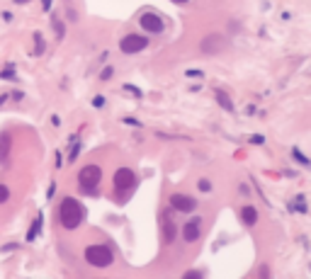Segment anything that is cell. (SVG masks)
<instances>
[{
    "instance_id": "obj_1",
    "label": "cell",
    "mask_w": 311,
    "mask_h": 279,
    "mask_svg": "<svg viewBox=\"0 0 311 279\" xmlns=\"http://www.w3.org/2000/svg\"><path fill=\"white\" fill-rule=\"evenodd\" d=\"M58 223L66 228V231H76L80 223L85 221V209H83V204L76 199V197H64L61 204H58Z\"/></svg>"
},
{
    "instance_id": "obj_2",
    "label": "cell",
    "mask_w": 311,
    "mask_h": 279,
    "mask_svg": "<svg viewBox=\"0 0 311 279\" xmlns=\"http://www.w3.org/2000/svg\"><path fill=\"white\" fill-rule=\"evenodd\" d=\"M83 257H85V262H88L90 267H98V269H105L110 267L112 262H114V253H112L107 246H88L85 248V253H83Z\"/></svg>"
},
{
    "instance_id": "obj_3",
    "label": "cell",
    "mask_w": 311,
    "mask_h": 279,
    "mask_svg": "<svg viewBox=\"0 0 311 279\" xmlns=\"http://www.w3.org/2000/svg\"><path fill=\"white\" fill-rule=\"evenodd\" d=\"M136 185H139V178H136V172H134L132 167H119L117 172H114V192L127 199L134 190H136Z\"/></svg>"
},
{
    "instance_id": "obj_4",
    "label": "cell",
    "mask_w": 311,
    "mask_h": 279,
    "mask_svg": "<svg viewBox=\"0 0 311 279\" xmlns=\"http://www.w3.org/2000/svg\"><path fill=\"white\" fill-rule=\"evenodd\" d=\"M100 180H102V170L98 165H85L80 167V172H78V185H80V190L85 194H95L100 190Z\"/></svg>"
},
{
    "instance_id": "obj_5",
    "label": "cell",
    "mask_w": 311,
    "mask_h": 279,
    "mask_svg": "<svg viewBox=\"0 0 311 279\" xmlns=\"http://www.w3.org/2000/svg\"><path fill=\"white\" fill-rule=\"evenodd\" d=\"M226 46H229V42H226V37H224V34L211 32L200 42V51L202 54H207V56H216V54H222Z\"/></svg>"
},
{
    "instance_id": "obj_6",
    "label": "cell",
    "mask_w": 311,
    "mask_h": 279,
    "mask_svg": "<svg viewBox=\"0 0 311 279\" xmlns=\"http://www.w3.org/2000/svg\"><path fill=\"white\" fill-rule=\"evenodd\" d=\"M146 46H148V39H146L144 34H127V37H122V42H119V51L132 56V54L144 51Z\"/></svg>"
},
{
    "instance_id": "obj_7",
    "label": "cell",
    "mask_w": 311,
    "mask_h": 279,
    "mask_svg": "<svg viewBox=\"0 0 311 279\" xmlns=\"http://www.w3.org/2000/svg\"><path fill=\"white\" fill-rule=\"evenodd\" d=\"M139 27H141L146 34H163L166 22H163V17L156 15V12H144V15L139 17Z\"/></svg>"
},
{
    "instance_id": "obj_8",
    "label": "cell",
    "mask_w": 311,
    "mask_h": 279,
    "mask_svg": "<svg viewBox=\"0 0 311 279\" xmlns=\"http://www.w3.org/2000/svg\"><path fill=\"white\" fill-rule=\"evenodd\" d=\"M170 206H173L175 212L190 214L197 209V199H195V197H188V194H173V197H170Z\"/></svg>"
},
{
    "instance_id": "obj_9",
    "label": "cell",
    "mask_w": 311,
    "mask_h": 279,
    "mask_svg": "<svg viewBox=\"0 0 311 279\" xmlns=\"http://www.w3.org/2000/svg\"><path fill=\"white\" fill-rule=\"evenodd\" d=\"M200 235H202V219L200 216H195V219H190V221L185 223V228H182V238H185L188 243H195Z\"/></svg>"
},
{
    "instance_id": "obj_10",
    "label": "cell",
    "mask_w": 311,
    "mask_h": 279,
    "mask_svg": "<svg viewBox=\"0 0 311 279\" xmlns=\"http://www.w3.org/2000/svg\"><path fill=\"white\" fill-rule=\"evenodd\" d=\"M161 226H163V243H173L175 240V233H178V226H175V221H170V216H163V221H161Z\"/></svg>"
},
{
    "instance_id": "obj_11",
    "label": "cell",
    "mask_w": 311,
    "mask_h": 279,
    "mask_svg": "<svg viewBox=\"0 0 311 279\" xmlns=\"http://www.w3.org/2000/svg\"><path fill=\"white\" fill-rule=\"evenodd\" d=\"M241 221H243L245 226H256L258 223V209L253 204H245L243 209H241Z\"/></svg>"
},
{
    "instance_id": "obj_12",
    "label": "cell",
    "mask_w": 311,
    "mask_h": 279,
    "mask_svg": "<svg viewBox=\"0 0 311 279\" xmlns=\"http://www.w3.org/2000/svg\"><path fill=\"white\" fill-rule=\"evenodd\" d=\"M214 97L219 100V104H222L226 112H233V102H231V97H229L224 90H216V92H214Z\"/></svg>"
},
{
    "instance_id": "obj_13",
    "label": "cell",
    "mask_w": 311,
    "mask_h": 279,
    "mask_svg": "<svg viewBox=\"0 0 311 279\" xmlns=\"http://www.w3.org/2000/svg\"><path fill=\"white\" fill-rule=\"evenodd\" d=\"M8 151H10V134L3 131V134H0V160L8 158Z\"/></svg>"
},
{
    "instance_id": "obj_14",
    "label": "cell",
    "mask_w": 311,
    "mask_h": 279,
    "mask_svg": "<svg viewBox=\"0 0 311 279\" xmlns=\"http://www.w3.org/2000/svg\"><path fill=\"white\" fill-rule=\"evenodd\" d=\"M42 221H44V219H42V214H39V216H37V219L32 221L29 231H27V240H34V238H37V233L42 231Z\"/></svg>"
},
{
    "instance_id": "obj_15",
    "label": "cell",
    "mask_w": 311,
    "mask_h": 279,
    "mask_svg": "<svg viewBox=\"0 0 311 279\" xmlns=\"http://www.w3.org/2000/svg\"><path fill=\"white\" fill-rule=\"evenodd\" d=\"M292 156H294V158H297V160H299V165H304V167L309 165V158L304 156V153H301L299 148H292Z\"/></svg>"
},
{
    "instance_id": "obj_16",
    "label": "cell",
    "mask_w": 311,
    "mask_h": 279,
    "mask_svg": "<svg viewBox=\"0 0 311 279\" xmlns=\"http://www.w3.org/2000/svg\"><path fill=\"white\" fill-rule=\"evenodd\" d=\"M8 199H10V187L0 182V204H5Z\"/></svg>"
},
{
    "instance_id": "obj_17",
    "label": "cell",
    "mask_w": 311,
    "mask_h": 279,
    "mask_svg": "<svg viewBox=\"0 0 311 279\" xmlns=\"http://www.w3.org/2000/svg\"><path fill=\"white\" fill-rule=\"evenodd\" d=\"M197 187H200V192H211V180L202 178V180H200V185H197Z\"/></svg>"
},
{
    "instance_id": "obj_18",
    "label": "cell",
    "mask_w": 311,
    "mask_h": 279,
    "mask_svg": "<svg viewBox=\"0 0 311 279\" xmlns=\"http://www.w3.org/2000/svg\"><path fill=\"white\" fill-rule=\"evenodd\" d=\"M54 32H56V37H58V39L64 37V32H66V29H64V22H61V20H54Z\"/></svg>"
},
{
    "instance_id": "obj_19",
    "label": "cell",
    "mask_w": 311,
    "mask_h": 279,
    "mask_svg": "<svg viewBox=\"0 0 311 279\" xmlns=\"http://www.w3.org/2000/svg\"><path fill=\"white\" fill-rule=\"evenodd\" d=\"M112 73H114V66H107L105 71L100 73V80H110L112 78Z\"/></svg>"
},
{
    "instance_id": "obj_20",
    "label": "cell",
    "mask_w": 311,
    "mask_h": 279,
    "mask_svg": "<svg viewBox=\"0 0 311 279\" xmlns=\"http://www.w3.org/2000/svg\"><path fill=\"white\" fill-rule=\"evenodd\" d=\"M34 39H37V54H44V39H42L39 34H37Z\"/></svg>"
},
{
    "instance_id": "obj_21",
    "label": "cell",
    "mask_w": 311,
    "mask_h": 279,
    "mask_svg": "<svg viewBox=\"0 0 311 279\" xmlns=\"http://www.w3.org/2000/svg\"><path fill=\"white\" fill-rule=\"evenodd\" d=\"M92 104H95V107H98V110H100V107H105V97H100V95H98V97H95V100H92Z\"/></svg>"
},
{
    "instance_id": "obj_22",
    "label": "cell",
    "mask_w": 311,
    "mask_h": 279,
    "mask_svg": "<svg viewBox=\"0 0 311 279\" xmlns=\"http://www.w3.org/2000/svg\"><path fill=\"white\" fill-rule=\"evenodd\" d=\"M42 5H44V12L51 10V0H42Z\"/></svg>"
},
{
    "instance_id": "obj_23",
    "label": "cell",
    "mask_w": 311,
    "mask_h": 279,
    "mask_svg": "<svg viewBox=\"0 0 311 279\" xmlns=\"http://www.w3.org/2000/svg\"><path fill=\"white\" fill-rule=\"evenodd\" d=\"M124 122H127V124H129V126H141V124H139V122H136V119H124Z\"/></svg>"
},
{
    "instance_id": "obj_24",
    "label": "cell",
    "mask_w": 311,
    "mask_h": 279,
    "mask_svg": "<svg viewBox=\"0 0 311 279\" xmlns=\"http://www.w3.org/2000/svg\"><path fill=\"white\" fill-rule=\"evenodd\" d=\"M5 100H8V97H5V95H3V97H0V104H3V102H5Z\"/></svg>"
},
{
    "instance_id": "obj_25",
    "label": "cell",
    "mask_w": 311,
    "mask_h": 279,
    "mask_svg": "<svg viewBox=\"0 0 311 279\" xmlns=\"http://www.w3.org/2000/svg\"><path fill=\"white\" fill-rule=\"evenodd\" d=\"M173 3H188V0H173Z\"/></svg>"
}]
</instances>
